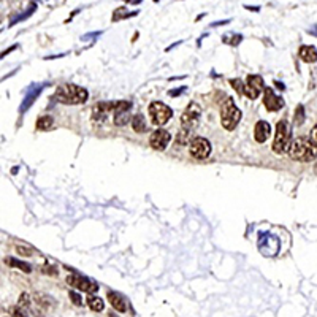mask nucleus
Returning a JSON list of instances; mask_svg holds the SVG:
<instances>
[{"mask_svg":"<svg viewBox=\"0 0 317 317\" xmlns=\"http://www.w3.org/2000/svg\"><path fill=\"white\" fill-rule=\"evenodd\" d=\"M19 305H21V306H27V305H29V297H27V293H23V295H21Z\"/></svg>","mask_w":317,"mask_h":317,"instance_id":"b1692460","label":"nucleus"},{"mask_svg":"<svg viewBox=\"0 0 317 317\" xmlns=\"http://www.w3.org/2000/svg\"><path fill=\"white\" fill-rule=\"evenodd\" d=\"M240 119H241V111L237 108L235 102H233L231 98H227L225 103L222 105V110H221V122H222L224 129L233 130L238 125Z\"/></svg>","mask_w":317,"mask_h":317,"instance_id":"7ed1b4c3","label":"nucleus"},{"mask_svg":"<svg viewBox=\"0 0 317 317\" xmlns=\"http://www.w3.org/2000/svg\"><path fill=\"white\" fill-rule=\"evenodd\" d=\"M67 282H69L72 287H75V289H78L81 292H86V293H94V292L98 290V286L95 284V282H92V281H89L86 278H82V276H79L76 273H73V274H70L69 278H67Z\"/></svg>","mask_w":317,"mask_h":317,"instance_id":"6e6552de","label":"nucleus"},{"mask_svg":"<svg viewBox=\"0 0 317 317\" xmlns=\"http://www.w3.org/2000/svg\"><path fill=\"white\" fill-rule=\"evenodd\" d=\"M263 105L265 108L268 111H278L282 108V105H284V102H282V98L278 97L271 88H266L265 92H263Z\"/></svg>","mask_w":317,"mask_h":317,"instance_id":"f8f14e48","label":"nucleus"},{"mask_svg":"<svg viewBox=\"0 0 317 317\" xmlns=\"http://www.w3.org/2000/svg\"><path fill=\"white\" fill-rule=\"evenodd\" d=\"M170 141H172L170 132H166L163 129H159V130L153 132L151 138H149V144H151V147L156 149V151H163V149H166V146H168Z\"/></svg>","mask_w":317,"mask_h":317,"instance_id":"9d476101","label":"nucleus"},{"mask_svg":"<svg viewBox=\"0 0 317 317\" xmlns=\"http://www.w3.org/2000/svg\"><path fill=\"white\" fill-rule=\"evenodd\" d=\"M11 315L13 317H26L21 308H11Z\"/></svg>","mask_w":317,"mask_h":317,"instance_id":"4be33fe9","label":"nucleus"},{"mask_svg":"<svg viewBox=\"0 0 317 317\" xmlns=\"http://www.w3.org/2000/svg\"><path fill=\"white\" fill-rule=\"evenodd\" d=\"M88 305H89V308H91L92 311H95V312L103 311V300L95 297V295H89V297H88Z\"/></svg>","mask_w":317,"mask_h":317,"instance_id":"a211bd4d","label":"nucleus"},{"mask_svg":"<svg viewBox=\"0 0 317 317\" xmlns=\"http://www.w3.org/2000/svg\"><path fill=\"white\" fill-rule=\"evenodd\" d=\"M5 263H8L10 266H14V268L23 270L24 273H30V266H29L27 263H24V262H18V260H14V259L8 257V259H5Z\"/></svg>","mask_w":317,"mask_h":317,"instance_id":"aec40b11","label":"nucleus"},{"mask_svg":"<svg viewBox=\"0 0 317 317\" xmlns=\"http://www.w3.org/2000/svg\"><path fill=\"white\" fill-rule=\"evenodd\" d=\"M287 154L297 162H311L317 157V144L311 138L298 137L290 143Z\"/></svg>","mask_w":317,"mask_h":317,"instance_id":"f257e3e1","label":"nucleus"},{"mask_svg":"<svg viewBox=\"0 0 317 317\" xmlns=\"http://www.w3.org/2000/svg\"><path fill=\"white\" fill-rule=\"evenodd\" d=\"M108 302L111 303V306L116 309V311H119V312H125V303H124V300L119 293H116V292H108Z\"/></svg>","mask_w":317,"mask_h":317,"instance_id":"dca6fc26","label":"nucleus"},{"mask_svg":"<svg viewBox=\"0 0 317 317\" xmlns=\"http://www.w3.org/2000/svg\"><path fill=\"white\" fill-rule=\"evenodd\" d=\"M130 103L129 102H116L114 103V124L116 125H125L129 121H132L130 118Z\"/></svg>","mask_w":317,"mask_h":317,"instance_id":"9b49d317","label":"nucleus"},{"mask_svg":"<svg viewBox=\"0 0 317 317\" xmlns=\"http://www.w3.org/2000/svg\"><path fill=\"white\" fill-rule=\"evenodd\" d=\"M16 252H18L19 256H32V254H33L32 249H26L24 246H18V247H16Z\"/></svg>","mask_w":317,"mask_h":317,"instance_id":"412c9836","label":"nucleus"},{"mask_svg":"<svg viewBox=\"0 0 317 317\" xmlns=\"http://www.w3.org/2000/svg\"><path fill=\"white\" fill-rule=\"evenodd\" d=\"M53 124H54V121H53L51 116H41L37 122V129L38 130H49L53 127Z\"/></svg>","mask_w":317,"mask_h":317,"instance_id":"6ab92c4d","label":"nucleus"},{"mask_svg":"<svg viewBox=\"0 0 317 317\" xmlns=\"http://www.w3.org/2000/svg\"><path fill=\"white\" fill-rule=\"evenodd\" d=\"M311 140L317 144V124L314 125V129L311 130Z\"/></svg>","mask_w":317,"mask_h":317,"instance_id":"393cba45","label":"nucleus"},{"mask_svg":"<svg viewBox=\"0 0 317 317\" xmlns=\"http://www.w3.org/2000/svg\"><path fill=\"white\" fill-rule=\"evenodd\" d=\"M132 129L135 130L137 133H143L146 130V121L141 114H137L132 118Z\"/></svg>","mask_w":317,"mask_h":317,"instance_id":"f3484780","label":"nucleus"},{"mask_svg":"<svg viewBox=\"0 0 317 317\" xmlns=\"http://www.w3.org/2000/svg\"><path fill=\"white\" fill-rule=\"evenodd\" d=\"M270 133H271V127L268 122L265 121H259L254 127V138L257 143H265L266 140L270 138Z\"/></svg>","mask_w":317,"mask_h":317,"instance_id":"4468645a","label":"nucleus"},{"mask_svg":"<svg viewBox=\"0 0 317 317\" xmlns=\"http://www.w3.org/2000/svg\"><path fill=\"white\" fill-rule=\"evenodd\" d=\"M88 91L76 84H64L56 91V98L67 105H79L88 100Z\"/></svg>","mask_w":317,"mask_h":317,"instance_id":"f03ea898","label":"nucleus"},{"mask_svg":"<svg viewBox=\"0 0 317 317\" xmlns=\"http://www.w3.org/2000/svg\"><path fill=\"white\" fill-rule=\"evenodd\" d=\"M189 153L194 159L197 160H203L211 154V143L206 138L202 137H195L189 143Z\"/></svg>","mask_w":317,"mask_h":317,"instance_id":"423d86ee","label":"nucleus"},{"mask_svg":"<svg viewBox=\"0 0 317 317\" xmlns=\"http://www.w3.org/2000/svg\"><path fill=\"white\" fill-rule=\"evenodd\" d=\"M262 89H263V79L257 75H251V76H247L243 86V95L249 97L251 100H256L260 95Z\"/></svg>","mask_w":317,"mask_h":317,"instance_id":"0eeeda50","label":"nucleus"},{"mask_svg":"<svg viewBox=\"0 0 317 317\" xmlns=\"http://www.w3.org/2000/svg\"><path fill=\"white\" fill-rule=\"evenodd\" d=\"M113 108H114V103H108V102H102V103H98L95 108H94V111H92V121L94 122H105L107 121V118H108V113L110 111H113Z\"/></svg>","mask_w":317,"mask_h":317,"instance_id":"ddd939ff","label":"nucleus"},{"mask_svg":"<svg viewBox=\"0 0 317 317\" xmlns=\"http://www.w3.org/2000/svg\"><path fill=\"white\" fill-rule=\"evenodd\" d=\"M198 118H200V108L195 103H191L187 107V110L182 113L181 116V125L184 130H192L197 124H198Z\"/></svg>","mask_w":317,"mask_h":317,"instance_id":"1a4fd4ad","label":"nucleus"},{"mask_svg":"<svg viewBox=\"0 0 317 317\" xmlns=\"http://www.w3.org/2000/svg\"><path fill=\"white\" fill-rule=\"evenodd\" d=\"M149 118H151V122L154 125H165L166 122H168L172 119L173 116V111L172 108H168L165 103L162 102H153L151 105H149Z\"/></svg>","mask_w":317,"mask_h":317,"instance_id":"39448f33","label":"nucleus"},{"mask_svg":"<svg viewBox=\"0 0 317 317\" xmlns=\"http://www.w3.org/2000/svg\"><path fill=\"white\" fill-rule=\"evenodd\" d=\"M290 132H289V125L286 121H279L276 125V135H274V141H273V153L276 154H284L290 143Z\"/></svg>","mask_w":317,"mask_h":317,"instance_id":"20e7f679","label":"nucleus"},{"mask_svg":"<svg viewBox=\"0 0 317 317\" xmlns=\"http://www.w3.org/2000/svg\"><path fill=\"white\" fill-rule=\"evenodd\" d=\"M300 57H302L303 62L312 64L317 60V51L314 46H302L300 48Z\"/></svg>","mask_w":317,"mask_h":317,"instance_id":"2eb2a0df","label":"nucleus"},{"mask_svg":"<svg viewBox=\"0 0 317 317\" xmlns=\"http://www.w3.org/2000/svg\"><path fill=\"white\" fill-rule=\"evenodd\" d=\"M70 298H72V302L75 303V305H81L82 302H81V298H79V295L78 293H75V292H70Z\"/></svg>","mask_w":317,"mask_h":317,"instance_id":"5701e85b","label":"nucleus"}]
</instances>
